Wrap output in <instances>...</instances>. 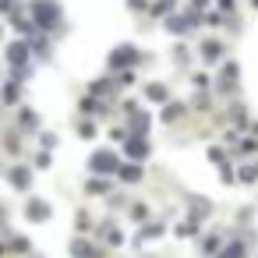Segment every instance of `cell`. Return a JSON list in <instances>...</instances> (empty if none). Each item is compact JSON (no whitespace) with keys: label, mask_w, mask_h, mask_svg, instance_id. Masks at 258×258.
<instances>
[{"label":"cell","mask_w":258,"mask_h":258,"mask_svg":"<svg viewBox=\"0 0 258 258\" xmlns=\"http://www.w3.org/2000/svg\"><path fill=\"white\" fill-rule=\"evenodd\" d=\"M32 22H36V29H57L60 25V4L57 0H32Z\"/></svg>","instance_id":"1"},{"label":"cell","mask_w":258,"mask_h":258,"mask_svg":"<svg viewBox=\"0 0 258 258\" xmlns=\"http://www.w3.org/2000/svg\"><path fill=\"white\" fill-rule=\"evenodd\" d=\"M117 173H120L127 184H138V180H142V166H135V163H127V166H117Z\"/></svg>","instance_id":"8"},{"label":"cell","mask_w":258,"mask_h":258,"mask_svg":"<svg viewBox=\"0 0 258 258\" xmlns=\"http://www.w3.org/2000/svg\"><path fill=\"white\" fill-rule=\"evenodd\" d=\"M166 29H170V32H187L191 25H187L184 18H170V22H166Z\"/></svg>","instance_id":"15"},{"label":"cell","mask_w":258,"mask_h":258,"mask_svg":"<svg viewBox=\"0 0 258 258\" xmlns=\"http://www.w3.org/2000/svg\"><path fill=\"white\" fill-rule=\"evenodd\" d=\"M22 127H25V131H32V127H39V113H32V110H25V113H22Z\"/></svg>","instance_id":"13"},{"label":"cell","mask_w":258,"mask_h":258,"mask_svg":"<svg viewBox=\"0 0 258 258\" xmlns=\"http://www.w3.org/2000/svg\"><path fill=\"white\" fill-rule=\"evenodd\" d=\"M131 124H135V131L142 135V131L149 127V117H145V113H135V120H131Z\"/></svg>","instance_id":"19"},{"label":"cell","mask_w":258,"mask_h":258,"mask_svg":"<svg viewBox=\"0 0 258 258\" xmlns=\"http://www.w3.org/2000/svg\"><path fill=\"white\" fill-rule=\"evenodd\" d=\"M180 113H184V106H177V103H170V106H166V113H163V120H177Z\"/></svg>","instance_id":"17"},{"label":"cell","mask_w":258,"mask_h":258,"mask_svg":"<svg viewBox=\"0 0 258 258\" xmlns=\"http://www.w3.org/2000/svg\"><path fill=\"white\" fill-rule=\"evenodd\" d=\"M110 191V180H89V195H103Z\"/></svg>","instance_id":"16"},{"label":"cell","mask_w":258,"mask_h":258,"mask_svg":"<svg viewBox=\"0 0 258 258\" xmlns=\"http://www.w3.org/2000/svg\"><path fill=\"white\" fill-rule=\"evenodd\" d=\"M4 103H18V85H4Z\"/></svg>","instance_id":"18"},{"label":"cell","mask_w":258,"mask_h":258,"mask_svg":"<svg viewBox=\"0 0 258 258\" xmlns=\"http://www.w3.org/2000/svg\"><path fill=\"white\" fill-rule=\"evenodd\" d=\"M219 53H223V46H219V43H212V39H209V43H202V57H205L209 64H212V60H219Z\"/></svg>","instance_id":"9"},{"label":"cell","mask_w":258,"mask_h":258,"mask_svg":"<svg viewBox=\"0 0 258 258\" xmlns=\"http://www.w3.org/2000/svg\"><path fill=\"white\" fill-rule=\"evenodd\" d=\"M89 166L96 170V173H117V156L110 152V149H103V152H92V159H89Z\"/></svg>","instance_id":"2"},{"label":"cell","mask_w":258,"mask_h":258,"mask_svg":"<svg viewBox=\"0 0 258 258\" xmlns=\"http://www.w3.org/2000/svg\"><path fill=\"white\" fill-rule=\"evenodd\" d=\"M145 96H149L152 103H163V99H166V85H149V89H145Z\"/></svg>","instance_id":"12"},{"label":"cell","mask_w":258,"mask_h":258,"mask_svg":"<svg viewBox=\"0 0 258 258\" xmlns=\"http://www.w3.org/2000/svg\"><path fill=\"white\" fill-rule=\"evenodd\" d=\"M159 230H163V223H149V226H145V230H142V240H145V237H156V233H159Z\"/></svg>","instance_id":"21"},{"label":"cell","mask_w":258,"mask_h":258,"mask_svg":"<svg viewBox=\"0 0 258 258\" xmlns=\"http://www.w3.org/2000/svg\"><path fill=\"white\" fill-rule=\"evenodd\" d=\"M127 156H131V159H145V156H149V142H145L142 135L127 138Z\"/></svg>","instance_id":"6"},{"label":"cell","mask_w":258,"mask_h":258,"mask_svg":"<svg viewBox=\"0 0 258 258\" xmlns=\"http://www.w3.org/2000/svg\"><path fill=\"white\" fill-rule=\"evenodd\" d=\"M11 184H15L18 191H25V187L32 184V170H29V166H15V170H11Z\"/></svg>","instance_id":"7"},{"label":"cell","mask_w":258,"mask_h":258,"mask_svg":"<svg viewBox=\"0 0 258 258\" xmlns=\"http://www.w3.org/2000/svg\"><path fill=\"white\" fill-rule=\"evenodd\" d=\"M71 254H75V258H92L96 251H92L89 240H75V244H71Z\"/></svg>","instance_id":"10"},{"label":"cell","mask_w":258,"mask_h":258,"mask_svg":"<svg viewBox=\"0 0 258 258\" xmlns=\"http://www.w3.org/2000/svg\"><path fill=\"white\" fill-rule=\"evenodd\" d=\"M138 60V50L131 46V43H124V46H117L113 53H110V68H127V64H135Z\"/></svg>","instance_id":"3"},{"label":"cell","mask_w":258,"mask_h":258,"mask_svg":"<svg viewBox=\"0 0 258 258\" xmlns=\"http://www.w3.org/2000/svg\"><path fill=\"white\" fill-rule=\"evenodd\" d=\"M219 258H244V244H240V240H237V244H230Z\"/></svg>","instance_id":"14"},{"label":"cell","mask_w":258,"mask_h":258,"mask_svg":"<svg viewBox=\"0 0 258 258\" xmlns=\"http://www.w3.org/2000/svg\"><path fill=\"white\" fill-rule=\"evenodd\" d=\"M25 216H29L32 223H43V219H50V205H46L43 198H32V202L25 205Z\"/></svg>","instance_id":"4"},{"label":"cell","mask_w":258,"mask_h":258,"mask_svg":"<svg viewBox=\"0 0 258 258\" xmlns=\"http://www.w3.org/2000/svg\"><path fill=\"white\" fill-rule=\"evenodd\" d=\"M99 230H103V237H106V244H120V240H124V233H120V230H113L110 223H103Z\"/></svg>","instance_id":"11"},{"label":"cell","mask_w":258,"mask_h":258,"mask_svg":"<svg viewBox=\"0 0 258 258\" xmlns=\"http://www.w3.org/2000/svg\"><path fill=\"white\" fill-rule=\"evenodd\" d=\"M254 177H258V170H254V166H244V170H240V180H244V184H251Z\"/></svg>","instance_id":"20"},{"label":"cell","mask_w":258,"mask_h":258,"mask_svg":"<svg viewBox=\"0 0 258 258\" xmlns=\"http://www.w3.org/2000/svg\"><path fill=\"white\" fill-rule=\"evenodd\" d=\"M170 4H173V0H159V4H156V15H163V11H170Z\"/></svg>","instance_id":"23"},{"label":"cell","mask_w":258,"mask_h":258,"mask_svg":"<svg viewBox=\"0 0 258 258\" xmlns=\"http://www.w3.org/2000/svg\"><path fill=\"white\" fill-rule=\"evenodd\" d=\"M216 247H219V237H216V233H212V237H205V240H202V251H216Z\"/></svg>","instance_id":"22"},{"label":"cell","mask_w":258,"mask_h":258,"mask_svg":"<svg viewBox=\"0 0 258 258\" xmlns=\"http://www.w3.org/2000/svg\"><path fill=\"white\" fill-rule=\"evenodd\" d=\"M8 60H11L15 68H25V60H29V43H11V46H8Z\"/></svg>","instance_id":"5"}]
</instances>
